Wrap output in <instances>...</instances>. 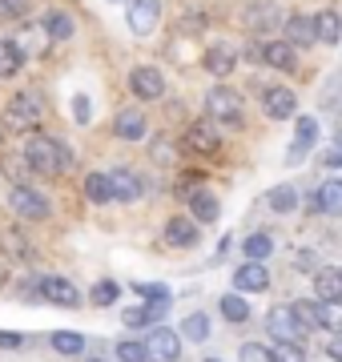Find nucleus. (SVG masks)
<instances>
[{"mask_svg": "<svg viewBox=\"0 0 342 362\" xmlns=\"http://www.w3.org/2000/svg\"><path fill=\"white\" fill-rule=\"evenodd\" d=\"M25 161H28V169H37V173H61V169L69 165V153L53 141V137L33 133L28 145H25Z\"/></svg>", "mask_w": 342, "mask_h": 362, "instance_id": "1", "label": "nucleus"}, {"mask_svg": "<svg viewBox=\"0 0 342 362\" xmlns=\"http://www.w3.org/2000/svg\"><path fill=\"white\" fill-rule=\"evenodd\" d=\"M8 209H13L16 218H28V221H45L49 218V197L37 194L33 185H13V194H8Z\"/></svg>", "mask_w": 342, "mask_h": 362, "instance_id": "2", "label": "nucleus"}, {"mask_svg": "<svg viewBox=\"0 0 342 362\" xmlns=\"http://www.w3.org/2000/svg\"><path fill=\"white\" fill-rule=\"evenodd\" d=\"M37 117H40L37 93H16L13 101H8V109H4V125H8V129H33Z\"/></svg>", "mask_w": 342, "mask_h": 362, "instance_id": "3", "label": "nucleus"}, {"mask_svg": "<svg viewBox=\"0 0 342 362\" xmlns=\"http://www.w3.org/2000/svg\"><path fill=\"white\" fill-rule=\"evenodd\" d=\"M177 354H182L177 330H165V326L149 330V338H145V358L149 362H177Z\"/></svg>", "mask_w": 342, "mask_h": 362, "instance_id": "4", "label": "nucleus"}, {"mask_svg": "<svg viewBox=\"0 0 342 362\" xmlns=\"http://www.w3.org/2000/svg\"><path fill=\"white\" fill-rule=\"evenodd\" d=\"M266 330H270L278 342H298V338H302V326H298V318H294L290 306H274V310L266 314Z\"/></svg>", "mask_w": 342, "mask_h": 362, "instance_id": "5", "label": "nucleus"}, {"mask_svg": "<svg viewBox=\"0 0 342 362\" xmlns=\"http://www.w3.org/2000/svg\"><path fill=\"white\" fill-rule=\"evenodd\" d=\"M206 105H210V113L218 117V121H230V125H237V117H242V97H237L234 89H225V85L210 89Z\"/></svg>", "mask_w": 342, "mask_h": 362, "instance_id": "6", "label": "nucleus"}, {"mask_svg": "<svg viewBox=\"0 0 342 362\" xmlns=\"http://www.w3.org/2000/svg\"><path fill=\"white\" fill-rule=\"evenodd\" d=\"M129 89L137 93L141 101H158L161 93H165V77H161L158 69L141 65V69H133V73H129Z\"/></svg>", "mask_w": 342, "mask_h": 362, "instance_id": "7", "label": "nucleus"}, {"mask_svg": "<svg viewBox=\"0 0 342 362\" xmlns=\"http://www.w3.org/2000/svg\"><path fill=\"white\" fill-rule=\"evenodd\" d=\"M158 21H161L158 0H133L129 4V28L137 33V37H149V33L158 28Z\"/></svg>", "mask_w": 342, "mask_h": 362, "instance_id": "8", "label": "nucleus"}, {"mask_svg": "<svg viewBox=\"0 0 342 362\" xmlns=\"http://www.w3.org/2000/svg\"><path fill=\"white\" fill-rule=\"evenodd\" d=\"M37 290H40V298H49V302H57V306H77L81 302L77 286L69 282V278H40Z\"/></svg>", "mask_w": 342, "mask_h": 362, "instance_id": "9", "label": "nucleus"}, {"mask_svg": "<svg viewBox=\"0 0 342 362\" xmlns=\"http://www.w3.org/2000/svg\"><path fill=\"white\" fill-rule=\"evenodd\" d=\"M109 189H113V202H137L141 197V177L133 169H113L109 173Z\"/></svg>", "mask_w": 342, "mask_h": 362, "instance_id": "10", "label": "nucleus"}, {"mask_svg": "<svg viewBox=\"0 0 342 362\" xmlns=\"http://www.w3.org/2000/svg\"><path fill=\"white\" fill-rule=\"evenodd\" d=\"M185 145L198 149V153H213V149L222 145V137H218V129H213L210 121H194V125L185 129Z\"/></svg>", "mask_w": 342, "mask_h": 362, "instance_id": "11", "label": "nucleus"}, {"mask_svg": "<svg viewBox=\"0 0 342 362\" xmlns=\"http://www.w3.org/2000/svg\"><path fill=\"white\" fill-rule=\"evenodd\" d=\"M165 242L177 250H189V246H198V226L189 218H170L165 221Z\"/></svg>", "mask_w": 342, "mask_h": 362, "instance_id": "12", "label": "nucleus"}, {"mask_svg": "<svg viewBox=\"0 0 342 362\" xmlns=\"http://www.w3.org/2000/svg\"><path fill=\"white\" fill-rule=\"evenodd\" d=\"M234 286L237 290H254V294H262L266 286H270V274H266L262 262H246V266H237Z\"/></svg>", "mask_w": 342, "mask_h": 362, "instance_id": "13", "label": "nucleus"}, {"mask_svg": "<svg viewBox=\"0 0 342 362\" xmlns=\"http://www.w3.org/2000/svg\"><path fill=\"white\" fill-rule=\"evenodd\" d=\"M113 129H117L121 141H141L145 137V113L141 109H121L117 121H113Z\"/></svg>", "mask_w": 342, "mask_h": 362, "instance_id": "14", "label": "nucleus"}, {"mask_svg": "<svg viewBox=\"0 0 342 362\" xmlns=\"http://www.w3.org/2000/svg\"><path fill=\"white\" fill-rule=\"evenodd\" d=\"M314 209L318 214H330V218H342V181H322L318 185Z\"/></svg>", "mask_w": 342, "mask_h": 362, "instance_id": "15", "label": "nucleus"}, {"mask_svg": "<svg viewBox=\"0 0 342 362\" xmlns=\"http://www.w3.org/2000/svg\"><path fill=\"white\" fill-rule=\"evenodd\" d=\"M262 105H266V113L274 117V121H286V117H294V109H298V101H294L290 89H266Z\"/></svg>", "mask_w": 342, "mask_h": 362, "instance_id": "16", "label": "nucleus"}, {"mask_svg": "<svg viewBox=\"0 0 342 362\" xmlns=\"http://www.w3.org/2000/svg\"><path fill=\"white\" fill-rule=\"evenodd\" d=\"M310 25H314V45H318V40H322V45H338L342 21H338V13H334V8H322Z\"/></svg>", "mask_w": 342, "mask_h": 362, "instance_id": "17", "label": "nucleus"}, {"mask_svg": "<svg viewBox=\"0 0 342 362\" xmlns=\"http://www.w3.org/2000/svg\"><path fill=\"white\" fill-rule=\"evenodd\" d=\"M314 294H318V302H342V270H318Z\"/></svg>", "mask_w": 342, "mask_h": 362, "instance_id": "18", "label": "nucleus"}, {"mask_svg": "<svg viewBox=\"0 0 342 362\" xmlns=\"http://www.w3.org/2000/svg\"><path fill=\"white\" fill-rule=\"evenodd\" d=\"M234 65H237V52L225 49V45H213V49L206 52V69H210L213 77H230Z\"/></svg>", "mask_w": 342, "mask_h": 362, "instance_id": "19", "label": "nucleus"}, {"mask_svg": "<svg viewBox=\"0 0 342 362\" xmlns=\"http://www.w3.org/2000/svg\"><path fill=\"white\" fill-rule=\"evenodd\" d=\"M262 61L266 65H274V69H282V73H290V69H294V49H290L286 40H266L262 45Z\"/></svg>", "mask_w": 342, "mask_h": 362, "instance_id": "20", "label": "nucleus"}, {"mask_svg": "<svg viewBox=\"0 0 342 362\" xmlns=\"http://www.w3.org/2000/svg\"><path fill=\"white\" fill-rule=\"evenodd\" d=\"M20 65H25V52H20V45H13V40L0 37V77H16V73H20Z\"/></svg>", "mask_w": 342, "mask_h": 362, "instance_id": "21", "label": "nucleus"}, {"mask_svg": "<svg viewBox=\"0 0 342 362\" xmlns=\"http://www.w3.org/2000/svg\"><path fill=\"white\" fill-rule=\"evenodd\" d=\"M266 202H270L274 214H294V209H298V189H294V185H274V189L266 194Z\"/></svg>", "mask_w": 342, "mask_h": 362, "instance_id": "22", "label": "nucleus"}, {"mask_svg": "<svg viewBox=\"0 0 342 362\" xmlns=\"http://www.w3.org/2000/svg\"><path fill=\"white\" fill-rule=\"evenodd\" d=\"M314 137H318V121L314 117H298V145L290 149V161H302V153L314 145Z\"/></svg>", "mask_w": 342, "mask_h": 362, "instance_id": "23", "label": "nucleus"}, {"mask_svg": "<svg viewBox=\"0 0 342 362\" xmlns=\"http://www.w3.org/2000/svg\"><path fill=\"white\" fill-rule=\"evenodd\" d=\"M85 197H89V202H97V206L113 202V189H109V173H89V177H85Z\"/></svg>", "mask_w": 342, "mask_h": 362, "instance_id": "24", "label": "nucleus"}, {"mask_svg": "<svg viewBox=\"0 0 342 362\" xmlns=\"http://www.w3.org/2000/svg\"><path fill=\"white\" fill-rule=\"evenodd\" d=\"M282 28H286V45L290 40H294V45H314V25H310L306 16H290Z\"/></svg>", "mask_w": 342, "mask_h": 362, "instance_id": "25", "label": "nucleus"}, {"mask_svg": "<svg viewBox=\"0 0 342 362\" xmlns=\"http://www.w3.org/2000/svg\"><path fill=\"white\" fill-rule=\"evenodd\" d=\"M189 206H194V218L198 221H218V197L198 189V194L189 197Z\"/></svg>", "mask_w": 342, "mask_h": 362, "instance_id": "26", "label": "nucleus"}, {"mask_svg": "<svg viewBox=\"0 0 342 362\" xmlns=\"http://www.w3.org/2000/svg\"><path fill=\"white\" fill-rule=\"evenodd\" d=\"M182 334L189 338V342H206V338H210V318H206L201 310H194V314L182 322Z\"/></svg>", "mask_w": 342, "mask_h": 362, "instance_id": "27", "label": "nucleus"}, {"mask_svg": "<svg viewBox=\"0 0 342 362\" xmlns=\"http://www.w3.org/2000/svg\"><path fill=\"white\" fill-rule=\"evenodd\" d=\"M318 326L342 334V302H318Z\"/></svg>", "mask_w": 342, "mask_h": 362, "instance_id": "28", "label": "nucleus"}, {"mask_svg": "<svg viewBox=\"0 0 342 362\" xmlns=\"http://www.w3.org/2000/svg\"><path fill=\"white\" fill-rule=\"evenodd\" d=\"M45 37L49 40H69L73 37V21L65 13H49L45 16Z\"/></svg>", "mask_w": 342, "mask_h": 362, "instance_id": "29", "label": "nucleus"}, {"mask_svg": "<svg viewBox=\"0 0 342 362\" xmlns=\"http://www.w3.org/2000/svg\"><path fill=\"white\" fill-rule=\"evenodd\" d=\"M242 250H246V258L250 262H266L270 258V250H274V242H270V233H250Z\"/></svg>", "mask_w": 342, "mask_h": 362, "instance_id": "30", "label": "nucleus"}, {"mask_svg": "<svg viewBox=\"0 0 342 362\" xmlns=\"http://www.w3.org/2000/svg\"><path fill=\"white\" fill-rule=\"evenodd\" d=\"M53 350H57V354H81V350H85V338H81L77 330H57V334H53Z\"/></svg>", "mask_w": 342, "mask_h": 362, "instance_id": "31", "label": "nucleus"}, {"mask_svg": "<svg viewBox=\"0 0 342 362\" xmlns=\"http://www.w3.org/2000/svg\"><path fill=\"white\" fill-rule=\"evenodd\" d=\"M290 310H294V318H298V326H302V334L306 330H322V326H318V306L314 302H294Z\"/></svg>", "mask_w": 342, "mask_h": 362, "instance_id": "32", "label": "nucleus"}, {"mask_svg": "<svg viewBox=\"0 0 342 362\" xmlns=\"http://www.w3.org/2000/svg\"><path fill=\"white\" fill-rule=\"evenodd\" d=\"M222 314L230 318V322H246V318H250V306H246V298L225 294V298H222Z\"/></svg>", "mask_w": 342, "mask_h": 362, "instance_id": "33", "label": "nucleus"}, {"mask_svg": "<svg viewBox=\"0 0 342 362\" xmlns=\"http://www.w3.org/2000/svg\"><path fill=\"white\" fill-rule=\"evenodd\" d=\"M270 362H306V354H302L298 342H278V346L270 350Z\"/></svg>", "mask_w": 342, "mask_h": 362, "instance_id": "34", "label": "nucleus"}, {"mask_svg": "<svg viewBox=\"0 0 342 362\" xmlns=\"http://www.w3.org/2000/svg\"><path fill=\"white\" fill-rule=\"evenodd\" d=\"M117 294H121V286L109 282V278L93 286V302H97V306H113V302H117Z\"/></svg>", "mask_w": 342, "mask_h": 362, "instance_id": "35", "label": "nucleus"}, {"mask_svg": "<svg viewBox=\"0 0 342 362\" xmlns=\"http://www.w3.org/2000/svg\"><path fill=\"white\" fill-rule=\"evenodd\" d=\"M117 358L121 362H149V358H145V342H133V338L117 342Z\"/></svg>", "mask_w": 342, "mask_h": 362, "instance_id": "36", "label": "nucleus"}, {"mask_svg": "<svg viewBox=\"0 0 342 362\" xmlns=\"http://www.w3.org/2000/svg\"><path fill=\"white\" fill-rule=\"evenodd\" d=\"M28 13V0H0V16L4 21H20Z\"/></svg>", "mask_w": 342, "mask_h": 362, "instance_id": "37", "label": "nucleus"}, {"mask_svg": "<svg viewBox=\"0 0 342 362\" xmlns=\"http://www.w3.org/2000/svg\"><path fill=\"white\" fill-rule=\"evenodd\" d=\"M137 294L145 298V302H170V290H165V286H145V282H137Z\"/></svg>", "mask_w": 342, "mask_h": 362, "instance_id": "38", "label": "nucleus"}, {"mask_svg": "<svg viewBox=\"0 0 342 362\" xmlns=\"http://www.w3.org/2000/svg\"><path fill=\"white\" fill-rule=\"evenodd\" d=\"M246 25H250V28H270V25H274V8H270V4H262L258 13L246 16Z\"/></svg>", "mask_w": 342, "mask_h": 362, "instance_id": "39", "label": "nucleus"}, {"mask_svg": "<svg viewBox=\"0 0 342 362\" xmlns=\"http://www.w3.org/2000/svg\"><path fill=\"white\" fill-rule=\"evenodd\" d=\"M242 362H270V350L258 346V342H246L242 346Z\"/></svg>", "mask_w": 342, "mask_h": 362, "instance_id": "40", "label": "nucleus"}, {"mask_svg": "<svg viewBox=\"0 0 342 362\" xmlns=\"http://www.w3.org/2000/svg\"><path fill=\"white\" fill-rule=\"evenodd\" d=\"M89 117H93L89 97H73V121H77V125H89Z\"/></svg>", "mask_w": 342, "mask_h": 362, "instance_id": "41", "label": "nucleus"}, {"mask_svg": "<svg viewBox=\"0 0 342 362\" xmlns=\"http://www.w3.org/2000/svg\"><path fill=\"white\" fill-rule=\"evenodd\" d=\"M16 346H25V338L20 334H4V330H0V350H16Z\"/></svg>", "mask_w": 342, "mask_h": 362, "instance_id": "42", "label": "nucleus"}, {"mask_svg": "<svg viewBox=\"0 0 342 362\" xmlns=\"http://www.w3.org/2000/svg\"><path fill=\"white\" fill-rule=\"evenodd\" d=\"M326 354H330L334 362H342V338H330V342H326Z\"/></svg>", "mask_w": 342, "mask_h": 362, "instance_id": "43", "label": "nucleus"}, {"mask_svg": "<svg viewBox=\"0 0 342 362\" xmlns=\"http://www.w3.org/2000/svg\"><path fill=\"white\" fill-rule=\"evenodd\" d=\"M206 362H222V358H206Z\"/></svg>", "mask_w": 342, "mask_h": 362, "instance_id": "44", "label": "nucleus"}, {"mask_svg": "<svg viewBox=\"0 0 342 362\" xmlns=\"http://www.w3.org/2000/svg\"><path fill=\"white\" fill-rule=\"evenodd\" d=\"M93 362H101V358H93Z\"/></svg>", "mask_w": 342, "mask_h": 362, "instance_id": "45", "label": "nucleus"}]
</instances>
